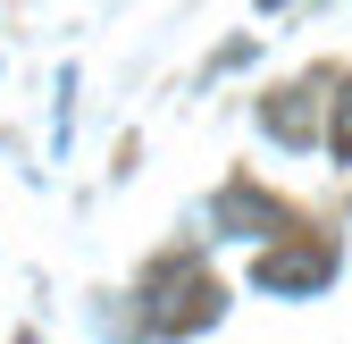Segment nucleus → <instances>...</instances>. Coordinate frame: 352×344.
Here are the masks:
<instances>
[{
	"instance_id": "1",
	"label": "nucleus",
	"mask_w": 352,
	"mask_h": 344,
	"mask_svg": "<svg viewBox=\"0 0 352 344\" xmlns=\"http://www.w3.org/2000/svg\"><path fill=\"white\" fill-rule=\"evenodd\" d=\"M210 311H218V294H210L201 269H160L151 277V327H210Z\"/></svg>"
},
{
	"instance_id": "2",
	"label": "nucleus",
	"mask_w": 352,
	"mask_h": 344,
	"mask_svg": "<svg viewBox=\"0 0 352 344\" xmlns=\"http://www.w3.org/2000/svg\"><path fill=\"white\" fill-rule=\"evenodd\" d=\"M336 277V252L327 244H311V252H269V261H252V286L260 294H311V286H327Z\"/></svg>"
},
{
	"instance_id": "3",
	"label": "nucleus",
	"mask_w": 352,
	"mask_h": 344,
	"mask_svg": "<svg viewBox=\"0 0 352 344\" xmlns=\"http://www.w3.org/2000/svg\"><path fill=\"white\" fill-rule=\"evenodd\" d=\"M269 135H277V143H311V118H302V93H277V109H269Z\"/></svg>"
},
{
	"instance_id": "4",
	"label": "nucleus",
	"mask_w": 352,
	"mask_h": 344,
	"mask_svg": "<svg viewBox=\"0 0 352 344\" xmlns=\"http://www.w3.org/2000/svg\"><path fill=\"white\" fill-rule=\"evenodd\" d=\"M218 227H269V202H252L243 185H235V193H218Z\"/></svg>"
},
{
	"instance_id": "5",
	"label": "nucleus",
	"mask_w": 352,
	"mask_h": 344,
	"mask_svg": "<svg viewBox=\"0 0 352 344\" xmlns=\"http://www.w3.org/2000/svg\"><path fill=\"white\" fill-rule=\"evenodd\" d=\"M327 151L352 160V101H336V126H327Z\"/></svg>"
}]
</instances>
